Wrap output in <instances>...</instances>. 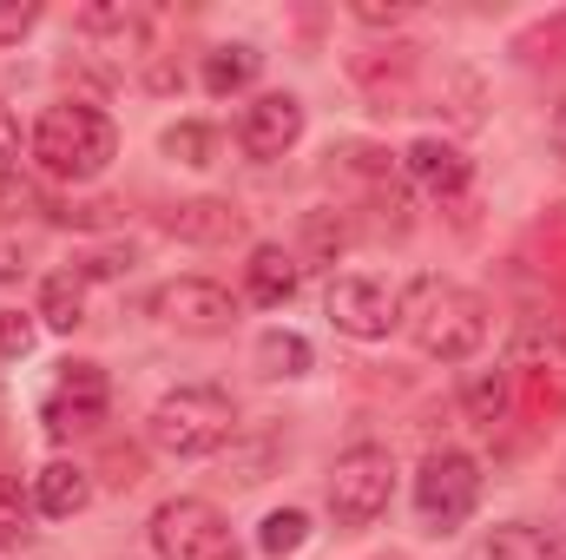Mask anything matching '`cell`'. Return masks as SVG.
<instances>
[{"label":"cell","mask_w":566,"mask_h":560,"mask_svg":"<svg viewBox=\"0 0 566 560\" xmlns=\"http://www.w3.org/2000/svg\"><path fill=\"white\" fill-rule=\"evenodd\" d=\"M33 27H40V7H33V0H0V46L27 40Z\"/></svg>","instance_id":"cb8c5ba5"},{"label":"cell","mask_w":566,"mask_h":560,"mask_svg":"<svg viewBox=\"0 0 566 560\" xmlns=\"http://www.w3.org/2000/svg\"><path fill=\"white\" fill-rule=\"evenodd\" d=\"M481 560H560V541L547 528H534V521H507V528L488 535Z\"/></svg>","instance_id":"e0dca14e"},{"label":"cell","mask_w":566,"mask_h":560,"mask_svg":"<svg viewBox=\"0 0 566 560\" xmlns=\"http://www.w3.org/2000/svg\"><path fill=\"white\" fill-rule=\"evenodd\" d=\"M113 152H119L113 120H106L99 106H86V100H60V106H46L40 126H33V165H40L46 178H60V185L99 178V172L113 165Z\"/></svg>","instance_id":"7a4b0ae2"},{"label":"cell","mask_w":566,"mask_h":560,"mask_svg":"<svg viewBox=\"0 0 566 560\" xmlns=\"http://www.w3.org/2000/svg\"><path fill=\"white\" fill-rule=\"evenodd\" d=\"M481 508V462L461 448H434L416 475V515L428 535H454Z\"/></svg>","instance_id":"5b68a950"},{"label":"cell","mask_w":566,"mask_h":560,"mask_svg":"<svg viewBox=\"0 0 566 560\" xmlns=\"http://www.w3.org/2000/svg\"><path fill=\"white\" fill-rule=\"evenodd\" d=\"M46 330H60V336H73L80 323H86V278L80 271H53V278L40 283V310H33Z\"/></svg>","instance_id":"2e32d148"},{"label":"cell","mask_w":566,"mask_h":560,"mask_svg":"<svg viewBox=\"0 0 566 560\" xmlns=\"http://www.w3.org/2000/svg\"><path fill=\"white\" fill-rule=\"evenodd\" d=\"M165 231L185 238V245H231L244 231V211L231 198H191V205H171L165 211Z\"/></svg>","instance_id":"7c38bea8"},{"label":"cell","mask_w":566,"mask_h":560,"mask_svg":"<svg viewBox=\"0 0 566 560\" xmlns=\"http://www.w3.org/2000/svg\"><path fill=\"white\" fill-rule=\"evenodd\" d=\"M106 409H113V383H106V370H99V363H60V376H53L46 396H40V428H46L53 442H66V435L99 428Z\"/></svg>","instance_id":"52a82bcc"},{"label":"cell","mask_w":566,"mask_h":560,"mask_svg":"<svg viewBox=\"0 0 566 560\" xmlns=\"http://www.w3.org/2000/svg\"><path fill=\"white\" fill-rule=\"evenodd\" d=\"M27 541V501H20V481H0V548H20Z\"/></svg>","instance_id":"603a6c76"},{"label":"cell","mask_w":566,"mask_h":560,"mask_svg":"<svg viewBox=\"0 0 566 560\" xmlns=\"http://www.w3.org/2000/svg\"><path fill=\"white\" fill-rule=\"evenodd\" d=\"M33 336H40V323L27 317V310H0V356L13 363V356H27L33 350Z\"/></svg>","instance_id":"7402d4cb"},{"label":"cell","mask_w":566,"mask_h":560,"mask_svg":"<svg viewBox=\"0 0 566 560\" xmlns=\"http://www.w3.org/2000/svg\"><path fill=\"white\" fill-rule=\"evenodd\" d=\"M145 428H151L158 455L198 462V455H218L224 442H238V403L218 383H178L171 396H158V409H151Z\"/></svg>","instance_id":"3957f363"},{"label":"cell","mask_w":566,"mask_h":560,"mask_svg":"<svg viewBox=\"0 0 566 560\" xmlns=\"http://www.w3.org/2000/svg\"><path fill=\"white\" fill-rule=\"evenodd\" d=\"M211 126H198V120H185V126H171L165 133V152L178 158V165H211Z\"/></svg>","instance_id":"44dd1931"},{"label":"cell","mask_w":566,"mask_h":560,"mask_svg":"<svg viewBox=\"0 0 566 560\" xmlns=\"http://www.w3.org/2000/svg\"><path fill=\"white\" fill-rule=\"evenodd\" d=\"M389 495H396L389 448L356 442V448L336 455V468H329V515H336V528H369L376 515H389Z\"/></svg>","instance_id":"277c9868"},{"label":"cell","mask_w":566,"mask_h":560,"mask_svg":"<svg viewBox=\"0 0 566 560\" xmlns=\"http://www.w3.org/2000/svg\"><path fill=\"white\" fill-rule=\"evenodd\" d=\"M349 13H356L363 27H396V20H409L416 7H409V0H356Z\"/></svg>","instance_id":"d4e9b609"},{"label":"cell","mask_w":566,"mask_h":560,"mask_svg":"<svg viewBox=\"0 0 566 560\" xmlns=\"http://www.w3.org/2000/svg\"><path fill=\"white\" fill-rule=\"evenodd\" d=\"M151 554L158 560H238V541H231V521L198 501V495H178L151 515Z\"/></svg>","instance_id":"8992f818"},{"label":"cell","mask_w":566,"mask_h":560,"mask_svg":"<svg viewBox=\"0 0 566 560\" xmlns=\"http://www.w3.org/2000/svg\"><path fill=\"white\" fill-rule=\"evenodd\" d=\"M27 271V251H20V238H0V283H13Z\"/></svg>","instance_id":"4316f807"},{"label":"cell","mask_w":566,"mask_h":560,"mask_svg":"<svg viewBox=\"0 0 566 560\" xmlns=\"http://www.w3.org/2000/svg\"><path fill=\"white\" fill-rule=\"evenodd\" d=\"M323 317L356 343H382L396 330V290L382 278H336L323 297Z\"/></svg>","instance_id":"9c48e42d"},{"label":"cell","mask_w":566,"mask_h":560,"mask_svg":"<svg viewBox=\"0 0 566 560\" xmlns=\"http://www.w3.org/2000/svg\"><path fill=\"white\" fill-rule=\"evenodd\" d=\"M151 317L178 336H224L238 323V297L211 278H171L151 297Z\"/></svg>","instance_id":"ba28073f"},{"label":"cell","mask_w":566,"mask_h":560,"mask_svg":"<svg viewBox=\"0 0 566 560\" xmlns=\"http://www.w3.org/2000/svg\"><path fill=\"white\" fill-rule=\"evenodd\" d=\"M461 409H468V422L494 428V422L507 416V370H488V376H474V383L461 390Z\"/></svg>","instance_id":"ffe728a7"},{"label":"cell","mask_w":566,"mask_h":560,"mask_svg":"<svg viewBox=\"0 0 566 560\" xmlns=\"http://www.w3.org/2000/svg\"><path fill=\"white\" fill-rule=\"evenodd\" d=\"M258 73H264V53H258V46H244V40H231V46H211V53H205V66H198V80H205V93H211V100H231V93H244Z\"/></svg>","instance_id":"9a60e30c"},{"label":"cell","mask_w":566,"mask_h":560,"mask_svg":"<svg viewBox=\"0 0 566 560\" xmlns=\"http://www.w3.org/2000/svg\"><path fill=\"white\" fill-rule=\"evenodd\" d=\"M13 172H20V120L0 106V185H13Z\"/></svg>","instance_id":"484cf974"},{"label":"cell","mask_w":566,"mask_h":560,"mask_svg":"<svg viewBox=\"0 0 566 560\" xmlns=\"http://www.w3.org/2000/svg\"><path fill=\"white\" fill-rule=\"evenodd\" d=\"M296 139H303V100L296 93H258L238 113V145L251 158H283Z\"/></svg>","instance_id":"30bf717a"},{"label":"cell","mask_w":566,"mask_h":560,"mask_svg":"<svg viewBox=\"0 0 566 560\" xmlns=\"http://www.w3.org/2000/svg\"><path fill=\"white\" fill-rule=\"evenodd\" d=\"M402 165H409V178L422 185L434 205H454V198H468V185H474V158L448 139H416L402 152Z\"/></svg>","instance_id":"8fae6325"},{"label":"cell","mask_w":566,"mask_h":560,"mask_svg":"<svg viewBox=\"0 0 566 560\" xmlns=\"http://www.w3.org/2000/svg\"><path fill=\"white\" fill-rule=\"evenodd\" d=\"M396 330L422 356H434V363H468L488 343V297H474L468 283H454V278L422 271L396 297Z\"/></svg>","instance_id":"6da1fadb"},{"label":"cell","mask_w":566,"mask_h":560,"mask_svg":"<svg viewBox=\"0 0 566 560\" xmlns=\"http://www.w3.org/2000/svg\"><path fill=\"white\" fill-rule=\"evenodd\" d=\"M258 548L271 560H290L310 548V515L303 508H277V515H264V528H258Z\"/></svg>","instance_id":"ac0fdd59"},{"label":"cell","mask_w":566,"mask_h":560,"mask_svg":"<svg viewBox=\"0 0 566 560\" xmlns=\"http://www.w3.org/2000/svg\"><path fill=\"white\" fill-rule=\"evenodd\" d=\"M86 501H93V475H86L80 462H46V468L33 475V508H40L46 521H73Z\"/></svg>","instance_id":"4fadbf2b"},{"label":"cell","mask_w":566,"mask_h":560,"mask_svg":"<svg viewBox=\"0 0 566 560\" xmlns=\"http://www.w3.org/2000/svg\"><path fill=\"white\" fill-rule=\"evenodd\" d=\"M258 370L264 376H303L310 370V343L296 330H264L258 336Z\"/></svg>","instance_id":"d6986e66"},{"label":"cell","mask_w":566,"mask_h":560,"mask_svg":"<svg viewBox=\"0 0 566 560\" xmlns=\"http://www.w3.org/2000/svg\"><path fill=\"white\" fill-rule=\"evenodd\" d=\"M296 283H303L296 251H283V245H258V251H251V265H244V290H251V303L283 310V303L296 297Z\"/></svg>","instance_id":"5bb4252c"},{"label":"cell","mask_w":566,"mask_h":560,"mask_svg":"<svg viewBox=\"0 0 566 560\" xmlns=\"http://www.w3.org/2000/svg\"><path fill=\"white\" fill-rule=\"evenodd\" d=\"M554 152H560V158H566V106H560V113H554Z\"/></svg>","instance_id":"83f0119b"}]
</instances>
